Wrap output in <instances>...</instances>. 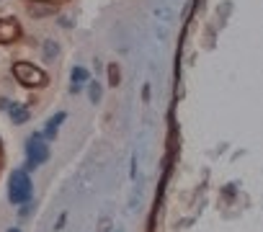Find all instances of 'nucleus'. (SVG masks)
<instances>
[{
	"label": "nucleus",
	"mask_w": 263,
	"mask_h": 232,
	"mask_svg": "<svg viewBox=\"0 0 263 232\" xmlns=\"http://www.w3.org/2000/svg\"><path fill=\"white\" fill-rule=\"evenodd\" d=\"M31 194H34V186H31L29 176H26L24 170H16V173L11 176L8 199H11L13 204H26V201H31Z\"/></svg>",
	"instance_id": "1"
},
{
	"label": "nucleus",
	"mask_w": 263,
	"mask_h": 232,
	"mask_svg": "<svg viewBox=\"0 0 263 232\" xmlns=\"http://www.w3.org/2000/svg\"><path fill=\"white\" fill-rule=\"evenodd\" d=\"M13 75H16V80H18L21 85H26V88H42V85L47 83V75H44L36 65H31V62H16V65H13Z\"/></svg>",
	"instance_id": "2"
},
{
	"label": "nucleus",
	"mask_w": 263,
	"mask_h": 232,
	"mask_svg": "<svg viewBox=\"0 0 263 232\" xmlns=\"http://www.w3.org/2000/svg\"><path fill=\"white\" fill-rule=\"evenodd\" d=\"M26 152H29V163H26V168H29V170H31V168H36V165H42V163L49 158V150H47V145H44L42 134H34V137L26 142Z\"/></svg>",
	"instance_id": "3"
},
{
	"label": "nucleus",
	"mask_w": 263,
	"mask_h": 232,
	"mask_svg": "<svg viewBox=\"0 0 263 232\" xmlns=\"http://www.w3.org/2000/svg\"><path fill=\"white\" fill-rule=\"evenodd\" d=\"M21 36V26L16 18H3L0 21V44H13Z\"/></svg>",
	"instance_id": "4"
},
{
	"label": "nucleus",
	"mask_w": 263,
	"mask_h": 232,
	"mask_svg": "<svg viewBox=\"0 0 263 232\" xmlns=\"http://www.w3.org/2000/svg\"><path fill=\"white\" fill-rule=\"evenodd\" d=\"M88 80H90V72H88L85 67H72V85H70V90H72V93H78Z\"/></svg>",
	"instance_id": "5"
},
{
	"label": "nucleus",
	"mask_w": 263,
	"mask_h": 232,
	"mask_svg": "<svg viewBox=\"0 0 263 232\" xmlns=\"http://www.w3.org/2000/svg\"><path fill=\"white\" fill-rule=\"evenodd\" d=\"M65 119H67V113H65V111L57 113L54 119H49V124H47V129H44V137H47V140H54V137H57V129H60V124H62Z\"/></svg>",
	"instance_id": "6"
},
{
	"label": "nucleus",
	"mask_w": 263,
	"mask_h": 232,
	"mask_svg": "<svg viewBox=\"0 0 263 232\" xmlns=\"http://www.w3.org/2000/svg\"><path fill=\"white\" fill-rule=\"evenodd\" d=\"M8 108H11V119H13L16 124L29 122V108H26V106H16V103H11Z\"/></svg>",
	"instance_id": "7"
},
{
	"label": "nucleus",
	"mask_w": 263,
	"mask_h": 232,
	"mask_svg": "<svg viewBox=\"0 0 263 232\" xmlns=\"http://www.w3.org/2000/svg\"><path fill=\"white\" fill-rule=\"evenodd\" d=\"M49 13H52L49 3H44V6H36V8L31 11V16H49Z\"/></svg>",
	"instance_id": "8"
},
{
	"label": "nucleus",
	"mask_w": 263,
	"mask_h": 232,
	"mask_svg": "<svg viewBox=\"0 0 263 232\" xmlns=\"http://www.w3.org/2000/svg\"><path fill=\"white\" fill-rule=\"evenodd\" d=\"M108 83H111V85H119V67H116V65L108 67Z\"/></svg>",
	"instance_id": "9"
},
{
	"label": "nucleus",
	"mask_w": 263,
	"mask_h": 232,
	"mask_svg": "<svg viewBox=\"0 0 263 232\" xmlns=\"http://www.w3.org/2000/svg\"><path fill=\"white\" fill-rule=\"evenodd\" d=\"M90 101H93V103L101 101V85H98V83H90Z\"/></svg>",
	"instance_id": "10"
},
{
	"label": "nucleus",
	"mask_w": 263,
	"mask_h": 232,
	"mask_svg": "<svg viewBox=\"0 0 263 232\" xmlns=\"http://www.w3.org/2000/svg\"><path fill=\"white\" fill-rule=\"evenodd\" d=\"M44 49H47V57H49V60L57 57V44H54V42H44Z\"/></svg>",
	"instance_id": "11"
},
{
	"label": "nucleus",
	"mask_w": 263,
	"mask_h": 232,
	"mask_svg": "<svg viewBox=\"0 0 263 232\" xmlns=\"http://www.w3.org/2000/svg\"><path fill=\"white\" fill-rule=\"evenodd\" d=\"M34 3H62V0H34Z\"/></svg>",
	"instance_id": "12"
},
{
	"label": "nucleus",
	"mask_w": 263,
	"mask_h": 232,
	"mask_svg": "<svg viewBox=\"0 0 263 232\" xmlns=\"http://www.w3.org/2000/svg\"><path fill=\"white\" fill-rule=\"evenodd\" d=\"M3 155L6 152H3V142H0V168H3Z\"/></svg>",
	"instance_id": "13"
},
{
	"label": "nucleus",
	"mask_w": 263,
	"mask_h": 232,
	"mask_svg": "<svg viewBox=\"0 0 263 232\" xmlns=\"http://www.w3.org/2000/svg\"><path fill=\"white\" fill-rule=\"evenodd\" d=\"M8 232H18V229H16V227H13V229H8Z\"/></svg>",
	"instance_id": "14"
}]
</instances>
